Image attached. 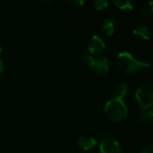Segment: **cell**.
Masks as SVG:
<instances>
[{"label":"cell","instance_id":"17","mask_svg":"<svg viewBox=\"0 0 153 153\" xmlns=\"http://www.w3.org/2000/svg\"><path fill=\"white\" fill-rule=\"evenodd\" d=\"M145 14H146L147 16H152V6H151L149 9H147V10H146Z\"/></svg>","mask_w":153,"mask_h":153},{"label":"cell","instance_id":"4","mask_svg":"<svg viewBox=\"0 0 153 153\" xmlns=\"http://www.w3.org/2000/svg\"><path fill=\"white\" fill-rule=\"evenodd\" d=\"M135 98L141 109H149L153 104V86L151 82L142 84L135 91Z\"/></svg>","mask_w":153,"mask_h":153},{"label":"cell","instance_id":"12","mask_svg":"<svg viewBox=\"0 0 153 153\" xmlns=\"http://www.w3.org/2000/svg\"><path fill=\"white\" fill-rule=\"evenodd\" d=\"M114 3L117 5V7H119L122 10H131L134 7V1H131V0H115Z\"/></svg>","mask_w":153,"mask_h":153},{"label":"cell","instance_id":"3","mask_svg":"<svg viewBox=\"0 0 153 153\" xmlns=\"http://www.w3.org/2000/svg\"><path fill=\"white\" fill-rule=\"evenodd\" d=\"M82 58L83 63L98 74H106L109 70V63L106 56L96 55L95 56H92L89 53H84Z\"/></svg>","mask_w":153,"mask_h":153},{"label":"cell","instance_id":"14","mask_svg":"<svg viewBox=\"0 0 153 153\" xmlns=\"http://www.w3.org/2000/svg\"><path fill=\"white\" fill-rule=\"evenodd\" d=\"M68 3L74 6H82L86 3V1L85 0H70L68 1Z\"/></svg>","mask_w":153,"mask_h":153},{"label":"cell","instance_id":"11","mask_svg":"<svg viewBox=\"0 0 153 153\" xmlns=\"http://www.w3.org/2000/svg\"><path fill=\"white\" fill-rule=\"evenodd\" d=\"M127 93H128V86L126 83H121L116 89V95H117L116 98L119 100L125 98L127 95Z\"/></svg>","mask_w":153,"mask_h":153},{"label":"cell","instance_id":"9","mask_svg":"<svg viewBox=\"0 0 153 153\" xmlns=\"http://www.w3.org/2000/svg\"><path fill=\"white\" fill-rule=\"evenodd\" d=\"M116 21L113 18H108L104 21L102 24V30L106 35H111L114 33L116 29Z\"/></svg>","mask_w":153,"mask_h":153},{"label":"cell","instance_id":"15","mask_svg":"<svg viewBox=\"0 0 153 153\" xmlns=\"http://www.w3.org/2000/svg\"><path fill=\"white\" fill-rule=\"evenodd\" d=\"M141 153H153V145L152 144H149L146 147L143 148V150L142 151Z\"/></svg>","mask_w":153,"mask_h":153},{"label":"cell","instance_id":"13","mask_svg":"<svg viewBox=\"0 0 153 153\" xmlns=\"http://www.w3.org/2000/svg\"><path fill=\"white\" fill-rule=\"evenodd\" d=\"M93 4H94L95 8L97 10H101V9H104V8L108 7V0H96V1L93 2Z\"/></svg>","mask_w":153,"mask_h":153},{"label":"cell","instance_id":"5","mask_svg":"<svg viewBox=\"0 0 153 153\" xmlns=\"http://www.w3.org/2000/svg\"><path fill=\"white\" fill-rule=\"evenodd\" d=\"M101 153H123L120 143L112 138H106L101 141L100 144Z\"/></svg>","mask_w":153,"mask_h":153},{"label":"cell","instance_id":"1","mask_svg":"<svg viewBox=\"0 0 153 153\" xmlns=\"http://www.w3.org/2000/svg\"><path fill=\"white\" fill-rule=\"evenodd\" d=\"M117 64L121 70L126 74H134L142 67L150 65L148 60H139L127 51H123L118 54Z\"/></svg>","mask_w":153,"mask_h":153},{"label":"cell","instance_id":"6","mask_svg":"<svg viewBox=\"0 0 153 153\" xmlns=\"http://www.w3.org/2000/svg\"><path fill=\"white\" fill-rule=\"evenodd\" d=\"M105 48V41L98 35H93L88 42L89 52L92 55H100Z\"/></svg>","mask_w":153,"mask_h":153},{"label":"cell","instance_id":"18","mask_svg":"<svg viewBox=\"0 0 153 153\" xmlns=\"http://www.w3.org/2000/svg\"><path fill=\"white\" fill-rule=\"evenodd\" d=\"M2 52V48H1V46H0V53Z\"/></svg>","mask_w":153,"mask_h":153},{"label":"cell","instance_id":"10","mask_svg":"<svg viewBox=\"0 0 153 153\" xmlns=\"http://www.w3.org/2000/svg\"><path fill=\"white\" fill-rule=\"evenodd\" d=\"M152 110L151 108L149 109H141V111L137 115V120L141 123H146V122H152Z\"/></svg>","mask_w":153,"mask_h":153},{"label":"cell","instance_id":"7","mask_svg":"<svg viewBox=\"0 0 153 153\" xmlns=\"http://www.w3.org/2000/svg\"><path fill=\"white\" fill-rule=\"evenodd\" d=\"M76 144L80 149L84 150V151H89V150L92 149L97 144V141L92 136L82 135L78 138Z\"/></svg>","mask_w":153,"mask_h":153},{"label":"cell","instance_id":"8","mask_svg":"<svg viewBox=\"0 0 153 153\" xmlns=\"http://www.w3.org/2000/svg\"><path fill=\"white\" fill-rule=\"evenodd\" d=\"M133 34H134V38H136L139 40H146V39H149L150 35H151V31H150L148 27L140 26V27H137L134 30Z\"/></svg>","mask_w":153,"mask_h":153},{"label":"cell","instance_id":"2","mask_svg":"<svg viewBox=\"0 0 153 153\" xmlns=\"http://www.w3.org/2000/svg\"><path fill=\"white\" fill-rule=\"evenodd\" d=\"M105 113L111 121L119 122L126 118L128 114V108L122 100L114 98L106 103Z\"/></svg>","mask_w":153,"mask_h":153},{"label":"cell","instance_id":"16","mask_svg":"<svg viewBox=\"0 0 153 153\" xmlns=\"http://www.w3.org/2000/svg\"><path fill=\"white\" fill-rule=\"evenodd\" d=\"M4 71V62L0 59V77L3 75Z\"/></svg>","mask_w":153,"mask_h":153}]
</instances>
